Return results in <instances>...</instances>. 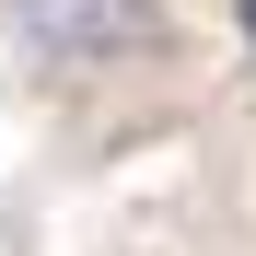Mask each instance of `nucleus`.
<instances>
[{
	"instance_id": "f257e3e1",
	"label": "nucleus",
	"mask_w": 256,
	"mask_h": 256,
	"mask_svg": "<svg viewBox=\"0 0 256 256\" xmlns=\"http://www.w3.org/2000/svg\"><path fill=\"white\" fill-rule=\"evenodd\" d=\"M0 24H12L35 58H58V70L140 58L152 35H163V12H152V0H0Z\"/></svg>"
},
{
	"instance_id": "f03ea898",
	"label": "nucleus",
	"mask_w": 256,
	"mask_h": 256,
	"mask_svg": "<svg viewBox=\"0 0 256 256\" xmlns=\"http://www.w3.org/2000/svg\"><path fill=\"white\" fill-rule=\"evenodd\" d=\"M244 35H256V0H244Z\"/></svg>"
}]
</instances>
